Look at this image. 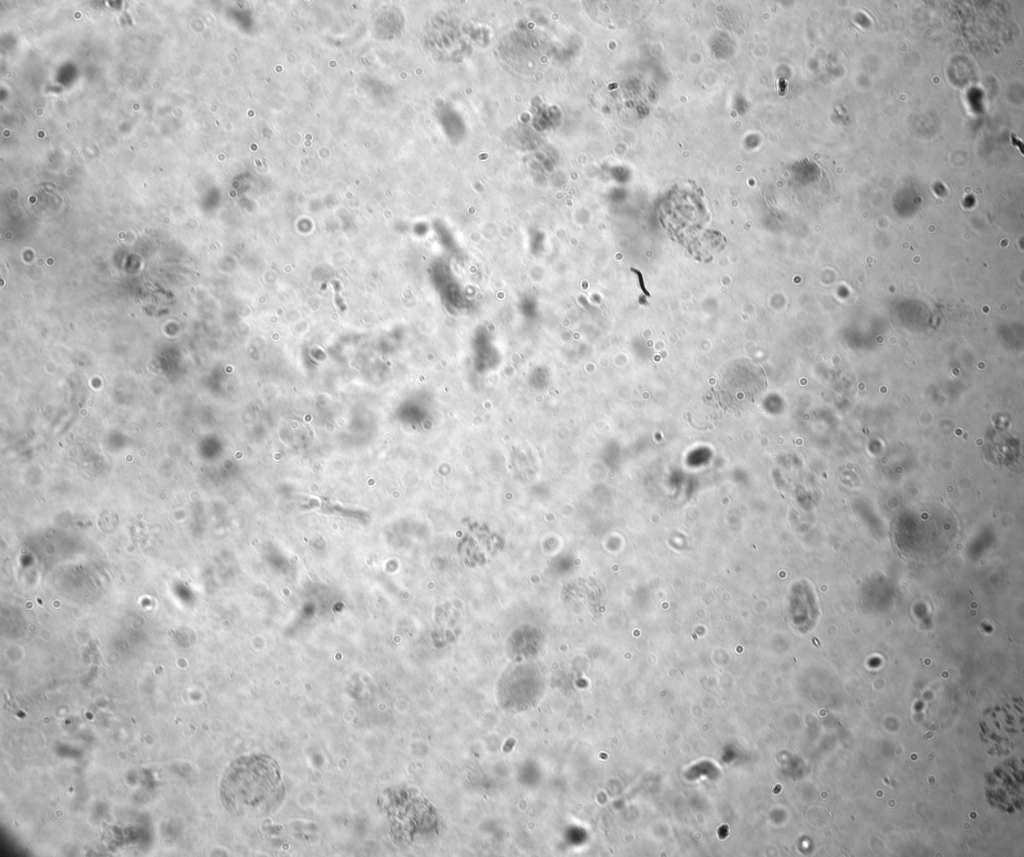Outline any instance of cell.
Instances as JSON below:
<instances>
[{
	"label": "cell",
	"instance_id": "obj_1",
	"mask_svg": "<svg viewBox=\"0 0 1024 857\" xmlns=\"http://www.w3.org/2000/svg\"><path fill=\"white\" fill-rule=\"evenodd\" d=\"M220 798L231 814L262 816L275 812L285 798L278 763L262 754L235 759L222 776Z\"/></svg>",
	"mask_w": 1024,
	"mask_h": 857
}]
</instances>
